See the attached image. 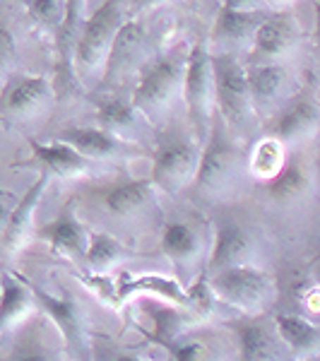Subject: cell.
<instances>
[{"instance_id": "obj_37", "label": "cell", "mask_w": 320, "mask_h": 361, "mask_svg": "<svg viewBox=\"0 0 320 361\" xmlns=\"http://www.w3.org/2000/svg\"><path fill=\"white\" fill-rule=\"evenodd\" d=\"M222 5L234 10H260V13H270L265 0H222Z\"/></svg>"}, {"instance_id": "obj_12", "label": "cell", "mask_w": 320, "mask_h": 361, "mask_svg": "<svg viewBox=\"0 0 320 361\" xmlns=\"http://www.w3.org/2000/svg\"><path fill=\"white\" fill-rule=\"evenodd\" d=\"M299 46V27L289 15L267 13L258 25L251 42L248 63H272L284 61Z\"/></svg>"}, {"instance_id": "obj_33", "label": "cell", "mask_w": 320, "mask_h": 361, "mask_svg": "<svg viewBox=\"0 0 320 361\" xmlns=\"http://www.w3.org/2000/svg\"><path fill=\"white\" fill-rule=\"evenodd\" d=\"M166 352L171 354L176 361H200L207 357V347L202 342H173L171 347H166Z\"/></svg>"}, {"instance_id": "obj_17", "label": "cell", "mask_w": 320, "mask_h": 361, "mask_svg": "<svg viewBox=\"0 0 320 361\" xmlns=\"http://www.w3.org/2000/svg\"><path fill=\"white\" fill-rule=\"evenodd\" d=\"M32 147V159L44 169L49 176L58 178H78L87 176L94 171L97 161L87 159L75 147H70L63 140H54V142H39V140H29Z\"/></svg>"}, {"instance_id": "obj_16", "label": "cell", "mask_w": 320, "mask_h": 361, "mask_svg": "<svg viewBox=\"0 0 320 361\" xmlns=\"http://www.w3.org/2000/svg\"><path fill=\"white\" fill-rule=\"evenodd\" d=\"M29 292L34 296V304L37 308L54 320L56 330L61 333L63 342H66L68 352H82V318H80V311L75 306V301L70 296H54L46 289L37 287L34 282H29Z\"/></svg>"}, {"instance_id": "obj_28", "label": "cell", "mask_w": 320, "mask_h": 361, "mask_svg": "<svg viewBox=\"0 0 320 361\" xmlns=\"http://www.w3.org/2000/svg\"><path fill=\"white\" fill-rule=\"evenodd\" d=\"M82 258L90 272H113L128 258V248L116 236L94 231V234H87Z\"/></svg>"}, {"instance_id": "obj_24", "label": "cell", "mask_w": 320, "mask_h": 361, "mask_svg": "<svg viewBox=\"0 0 320 361\" xmlns=\"http://www.w3.org/2000/svg\"><path fill=\"white\" fill-rule=\"evenodd\" d=\"M37 308L25 277H0V333L13 330Z\"/></svg>"}, {"instance_id": "obj_36", "label": "cell", "mask_w": 320, "mask_h": 361, "mask_svg": "<svg viewBox=\"0 0 320 361\" xmlns=\"http://www.w3.org/2000/svg\"><path fill=\"white\" fill-rule=\"evenodd\" d=\"M161 3H164V0H121L128 17H137L140 13H147V10H152Z\"/></svg>"}, {"instance_id": "obj_9", "label": "cell", "mask_w": 320, "mask_h": 361, "mask_svg": "<svg viewBox=\"0 0 320 361\" xmlns=\"http://www.w3.org/2000/svg\"><path fill=\"white\" fill-rule=\"evenodd\" d=\"M54 104V87L42 75H20L5 85L0 94V116L8 121H34Z\"/></svg>"}, {"instance_id": "obj_34", "label": "cell", "mask_w": 320, "mask_h": 361, "mask_svg": "<svg viewBox=\"0 0 320 361\" xmlns=\"http://www.w3.org/2000/svg\"><path fill=\"white\" fill-rule=\"evenodd\" d=\"M296 299H299L301 308L308 316H316L318 313V284L316 279H304V282L296 287Z\"/></svg>"}, {"instance_id": "obj_10", "label": "cell", "mask_w": 320, "mask_h": 361, "mask_svg": "<svg viewBox=\"0 0 320 361\" xmlns=\"http://www.w3.org/2000/svg\"><path fill=\"white\" fill-rule=\"evenodd\" d=\"M144 61H147V29L142 27L137 17H128L116 32L106 66H104V73L99 80L104 85H121L125 75H130L133 70H140Z\"/></svg>"}, {"instance_id": "obj_30", "label": "cell", "mask_w": 320, "mask_h": 361, "mask_svg": "<svg viewBox=\"0 0 320 361\" xmlns=\"http://www.w3.org/2000/svg\"><path fill=\"white\" fill-rule=\"evenodd\" d=\"M152 308V340L159 347H171L176 340H181L183 330L188 328V316H183L181 311L176 308V304L168 306V301H161V304H149Z\"/></svg>"}, {"instance_id": "obj_19", "label": "cell", "mask_w": 320, "mask_h": 361, "mask_svg": "<svg viewBox=\"0 0 320 361\" xmlns=\"http://www.w3.org/2000/svg\"><path fill=\"white\" fill-rule=\"evenodd\" d=\"M267 197L277 205H299L313 193V173L304 164H287L279 169L272 178L263 180Z\"/></svg>"}, {"instance_id": "obj_29", "label": "cell", "mask_w": 320, "mask_h": 361, "mask_svg": "<svg viewBox=\"0 0 320 361\" xmlns=\"http://www.w3.org/2000/svg\"><path fill=\"white\" fill-rule=\"evenodd\" d=\"M284 161H287V147L277 137L265 135L248 157V173L258 180H267L284 166Z\"/></svg>"}, {"instance_id": "obj_14", "label": "cell", "mask_w": 320, "mask_h": 361, "mask_svg": "<svg viewBox=\"0 0 320 361\" xmlns=\"http://www.w3.org/2000/svg\"><path fill=\"white\" fill-rule=\"evenodd\" d=\"M49 173L42 171L39 178L29 185V190L20 197V202L10 209L8 217H5V229H3V238H0V253L3 258H15L22 248L27 246V241L32 238V229H34V217H37L39 202H42V195L46 190V183H49Z\"/></svg>"}, {"instance_id": "obj_22", "label": "cell", "mask_w": 320, "mask_h": 361, "mask_svg": "<svg viewBox=\"0 0 320 361\" xmlns=\"http://www.w3.org/2000/svg\"><path fill=\"white\" fill-rule=\"evenodd\" d=\"M275 333L277 340L284 342L296 357H318L320 349V330L306 316L294 313H277L275 316Z\"/></svg>"}, {"instance_id": "obj_27", "label": "cell", "mask_w": 320, "mask_h": 361, "mask_svg": "<svg viewBox=\"0 0 320 361\" xmlns=\"http://www.w3.org/2000/svg\"><path fill=\"white\" fill-rule=\"evenodd\" d=\"M135 294H149V296H156L159 301H168V304H176V306L185 304V289L181 284H178L173 277L156 275V272L140 275V277H128L118 284L121 301L128 299V296H135Z\"/></svg>"}, {"instance_id": "obj_1", "label": "cell", "mask_w": 320, "mask_h": 361, "mask_svg": "<svg viewBox=\"0 0 320 361\" xmlns=\"http://www.w3.org/2000/svg\"><path fill=\"white\" fill-rule=\"evenodd\" d=\"M183 51L154 56L142 63L137 70V82L133 87L130 104L142 114V118L152 126H161L176 109L183 94V75H185Z\"/></svg>"}, {"instance_id": "obj_8", "label": "cell", "mask_w": 320, "mask_h": 361, "mask_svg": "<svg viewBox=\"0 0 320 361\" xmlns=\"http://www.w3.org/2000/svg\"><path fill=\"white\" fill-rule=\"evenodd\" d=\"M197 159H200V145L190 140H171L154 154L149 180L156 190L166 195H178L188 188L195 178Z\"/></svg>"}, {"instance_id": "obj_25", "label": "cell", "mask_w": 320, "mask_h": 361, "mask_svg": "<svg viewBox=\"0 0 320 361\" xmlns=\"http://www.w3.org/2000/svg\"><path fill=\"white\" fill-rule=\"evenodd\" d=\"M97 121L99 128L125 142H133L142 133V123H147L142 114L125 99H104L97 109Z\"/></svg>"}, {"instance_id": "obj_20", "label": "cell", "mask_w": 320, "mask_h": 361, "mask_svg": "<svg viewBox=\"0 0 320 361\" xmlns=\"http://www.w3.org/2000/svg\"><path fill=\"white\" fill-rule=\"evenodd\" d=\"M39 236L56 250L58 255L70 260H82L87 246V231L75 217L73 207H66L51 224H46Z\"/></svg>"}, {"instance_id": "obj_38", "label": "cell", "mask_w": 320, "mask_h": 361, "mask_svg": "<svg viewBox=\"0 0 320 361\" xmlns=\"http://www.w3.org/2000/svg\"><path fill=\"white\" fill-rule=\"evenodd\" d=\"M292 0H265V5H267V10H277V8H282V5H289Z\"/></svg>"}, {"instance_id": "obj_23", "label": "cell", "mask_w": 320, "mask_h": 361, "mask_svg": "<svg viewBox=\"0 0 320 361\" xmlns=\"http://www.w3.org/2000/svg\"><path fill=\"white\" fill-rule=\"evenodd\" d=\"M161 250L178 270H190L202 253V238L188 222H168L161 231Z\"/></svg>"}, {"instance_id": "obj_32", "label": "cell", "mask_w": 320, "mask_h": 361, "mask_svg": "<svg viewBox=\"0 0 320 361\" xmlns=\"http://www.w3.org/2000/svg\"><path fill=\"white\" fill-rule=\"evenodd\" d=\"M68 13V0H27V15L46 32L58 34Z\"/></svg>"}, {"instance_id": "obj_7", "label": "cell", "mask_w": 320, "mask_h": 361, "mask_svg": "<svg viewBox=\"0 0 320 361\" xmlns=\"http://www.w3.org/2000/svg\"><path fill=\"white\" fill-rule=\"evenodd\" d=\"M246 82L258 118H270L277 109H282L294 97L292 70L282 61L246 63Z\"/></svg>"}, {"instance_id": "obj_2", "label": "cell", "mask_w": 320, "mask_h": 361, "mask_svg": "<svg viewBox=\"0 0 320 361\" xmlns=\"http://www.w3.org/2000/svg\"><path fill=\"white\" fill-rule=\"evenodd\" d=\"M243 171V152L236 142L234 133L226 130V126L214 116L207 140L200 145V159H197L193 188L200 195L222 200L238 185V176Z\"/></svg>"}, {"instance_id": "obj_6", "label": "cell", "mask_w": 320, "mask_h": 361, "mask_svg": "<svg viewBox=\"0 0 320 361\" xmlns=\"http://www.w3.org/2000/svg\"><path fill=\"white\" fill-rule=\"evenodd\" d=\"M188 121L193 126L195 142L202 145L217 116L214 106V80L212 66H209V49L205 42L193 44V49L185 56V75H183V94Z\"/></svg>"}, {"instance_id": "obj_39", "label": "cell", "mask_w": 320, "mask_h": 361, "mask_svg": "<svg viewBox=\"0 0 320 361\" xmlns=\"http://www.w3.org/2000/svg\"><path fill=\"white\" fill-rule=\"evenodd\" d=\"M8 212H10V209L3 205V197H0V222H5V217H8Z\"/></svg>"}, {"instance_id": "obj_18", "label": "cell", "mask_w": 320, "mask_h": 361, "mask_svg": "<svg viewBox=\"0 0 320 361\" xmlns=\"http://www.w3.org/2000/svg\"><path fill=\"white\" fill-rule=\"evenodd\" d=\"M255 238L246 229L234 224L219 226L214 234V246L207 260V272H217L234 265H253Z\"/></svg>"}, {"instance_id": "obj_35", "label": "cell", "mask_w": 320, "mask_h": 361, "mask_svg": "<svg viewBox=\"0 0 320 361\" xmlns=\"http://www.w3.org/2000/svg\"><path fill=\"white\" fill-rule=\"evenodd\" d=\"M15 61V37L5 27H0V80L8 75Z\"/></svg>"}, {"instance_id": "obj_13", "label": "cell", "mask_w": 320, "mask_h": 361, "mask_svg": "<svg viewBox=\"0 0 320 361\" xmlns=\"http://www.w3.org/2000/svg\"><path fill=\"white\" fill-rule=\"evenodd\" d=\"M267 13L260 10H234L222 5L214 17L212 32H209V54H236L243 46H251L253 34Z\"/></svg>"}, {"instance_id": "obj_5", "label": "cell", "mask_w": 320, "mask_h": 361, "mask_svg": "<svg viewBox=\"0 0 320 361\" xmlns=\"http://www.w3.org/2000/svg\"><path fill=\"white\" fill-rule=\"evenodd\" d=\"M128 20L121 0H106L94 10V15L85 22L73 54V70L80 82L90 85L92 80H99L106 66L109 51L116 39V32Z\"/></svg>"}, {"instance_id": "obj_26", "label": "cell", "mask_w": 320, "mask_h": 361, "mask_svg": "<svg viewBox=\"0 0 320 361\" xmlns=\"http://www.w3.org/2000/svg\"><path fill=\"white\" fill-rule=\"evenodd\" d=\"M234 335L238 340V352L241 359L246 361H270L279 357L277 333H270L263 323H253V320H238L231 325Z\"/></svg>"}, {"instance_id": "obj_31", "label": "cell", "mask_w": 320, "mask_h": 361, "mask_svg": "<svg viewBox=\"0 0 320 361\" xmlns=\"http://www.w3.org/2000/svg\"><path fill=\"white\" fill-rule=\"evenodd\" d=\"M217 296L209 287V277L202 272L200 277L185 289V308H188V320H207L217 308Z\"/></svg>"}, {"instance_id": "obj_3", "label": "cell", "mask_w": 320, "mask_h": 361, "mask_svg": "<svg viewBox=\"0 0 320 361\" xmlns=\"http://www.w3.org/2000/svg\"><path fill=\"white\" fill-rule=\"evenodd\" d=\"M214 80V106L219 121L234 135H248L258 116L253 111L246 82V66L236 54H209Z\"/></svg>"}, {"instance_id": "obj_15", "label": "cell", "mask_w": 320, "mask_h": 361, "mask_svg": "<svg viewBox=\"0 0 320 361\" xmlns=\"http://www.w3.org/2000/svg\"><path fill=\"white\" fill-rule=\"evenodd\" d=\"M58 140L68 142L70 147H75L80 154H85L87 159L97 161V164L142 154V149L135 147L133 142L111 135L104 128H68L58 135Z\"/></svg>"}, {"instance_id": "obj_11", "label": "cell", "mask_w": 320, "mask_h": 361, "mask_svg": "<svg viewBox=\"0 0 320 361\" xmlns=\"http://www.w3.org/2000/svg\"><path fill=\"white\" fill-rule=\"evenodd\" d=\"M320 123V109L316 104V97L301 94L292 97L282 109H277L267 121V135L277 137L284 147L306 142V140L316 137Z\"/></svg>"}, {"instance_id": "obj_21", "label": "cell", "mask_w": 320, "mask_h": 361, "mask_svg": "<svg viewBox=\"0 0 320 361\" xmlns=\"http://www.w3.org/2000/svg\"><path fill=\"white\" fill-rule=\"evenodd\" d=\"M154 183L149 178L121 180L104 193V205L116 217H133L154 202Z\"/></svg>"}, {"instance_id": "obj_4", "label": "cell", "mask_w": 320, "mask_h": 361, "mask_svg": "<svg viewBox=\"0 0 320 361\" xmlns=\"http://www.w3.org/2000/svg\"><path fill=\"white\" fill-rule=\"evenodd\" d=\"M209 287L219 304L236 308L243 316H263L277 301L279 284L270 272L255 265H234L207 272Z\"/></svg>"}]
</instances>
